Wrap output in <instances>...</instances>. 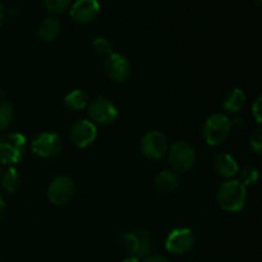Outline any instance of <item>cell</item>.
<instances>
[{
  "mask_svg": "<svg viewBox=\"0 0 262 262\" xmlns=\"http://www.w3.org/2000/svg\"><path fill=\"white\" fill-rule=\"evenodd\" d=\"M217 204L224 211L238 212L243 210L247 202V187L238 179L224 182L217 189Z\"/></svg>",
  "mask_w": 262,
  "mask_h": 262,
  "instance_id": "6da1fadb",
  "label": "cell"
},
{
  "mask_svg": "<svg viewBox=\"0 0 262 262\" xmlns=\"http://www.w3.org/2000/svg\"><path fill=\"white\" fill-rule=\"evenodd\" d=\"M120 245L129 257H135L137 260H145L152 251L150 233L143 229H132L123 233L120 237Z\"/></svg>",
  "mask_w": 262,
  "mask_h": 262,
  "instance_id": "7a4b0ae2",
  "label": "cell"
},
{
  "mask_svg": "<svg viewBox=\"0 0 262 262\" xmlns=\"http://www.w3.org/2000/svg\"><path fill=\"white\" fill-rule=\"evenodd\" d=\"M27 140L22 133L10 132L0 136V164L14 165L18 164L26 152Z\"/></svg>",
  "mask_w": 262,
  "mask_h": 262,
  "instance_id": "3957f363",
  "label": "cell"
},
{
  "mask_svg": "<svg viewBox=\"0 0 262 262\" xmlns=\"http://www.w3.org/2000/svg\"><path fill=\"white\" fill-rule=\"evenodd\" d=\"M166 154H168L171 170L176 171L177 174L187 173L196 164V151L186 141L174 142L170 148H168Z\"/></svg>",
  "mask_w": 262,
  "mask_h": 262,
  "instance_id": "277c9868",
  "label": "cell"
},
{
  "mask_svg": "<svg viewBox=\"0 0 262 262\" xmlns=\"http://www.w3.org/2000/svg\"><path fill=\"white\" fill-rule=\"evenodd\" d=\"M230 120L223 114H214L209 117L202 128L205 142L209 146H219L228 140L230 135Z\"/></svg>",
  "mask_w": 262,
  "mask_h": 262,
  "instance_id": "5b68a950",
  "label": "cell"
},
{
  "mask_svg": "<svg viewBox=\"0 0 262 262\" xmlns=\"http://www.w3.org/2000/svg\"><path fill=\"white\" fill-rule=\"evenodd\" d=\"M76 194V183L68 176H59L48 187V199L55 206H64Z\"/></svg>",
  "mask_w": 262,
  "mask_h": 262,
  "instance_id": "8992f818",
  "label": "cell"
},
{
  "mask_svg": "<svg viewBox=\"0 0 262 262\" xmlns=\"http://www.w3.org/2000/svg\"><path fill=\"white\" fill-rule=\"evenodd\" d=\"M87 106H89V112L87 113H89L90 120L95 125L113 124L117 120L118 114H119L117 106L107 99H104V97H96Z\"/></svg>",
  "mask_w": 262,
  "mask_h": 262,
  "instance_id": "52a82bcc",
  "label": "cell"
},
{
  "mask_svg": "<svg viewBox=\"0 0 262 262\" xmlns=\"http://www.w3.org/2000/svg\"><path fill=\"white\" fill-rule=\"evenodd\" d=\"M63 142L56 133L43 132L35 137L31 142V150L35 155L42 159H53L60 154Z\"/></svg>",
  "mask_w": 262,
  "mask_h": 262,
  "instance_id": "ba28073f",
  "label": "cell"
},
{
  "mask_svg": "<svg viewBox=\"0 0 262 262\" xmlns=\"http://www.w3.org/2000/svg\"><path fill=\"white\" fill-rule=\"evenodd\" d=\"M194 245V234L188 228H177L171 230L165 239V250L173 255H184Z\"/></svg>",
  "mask_w": 262,
  "mask_h": 262,
  "instance_id": "9c48e42d",
  "label": "cell"
},
{
  "mask_svg": "<svg viewBox=\"0 0 262 262\" xmlns=\"http://www.w3.org/2000/svg\"><path fill=\"white\" fill-rule=\"evenodd\" d=\"M168 140L159 130H150L141 140V151L151 160H159L168 152Z\"/></svg>",
  "mask_w": 262,
  "mask_h": 262,
  "instance_id": "30bf717a",
  "label": "cell"
},
{
  "mask_svg": "<svg viewBox=\"0 0 262 262\" xmlns=\"http://www.w3.org/2000/svg\"><path fill=\"white\" fill-rule=\"evenodd\" d=\"M104 69L106 76L117 83L125 82L132 73V66H130L129 60L123 54L117 53H113L109 56H106Z\"/></svg>",
  "mask_w": 262,
  "mask_h": 262,
  "instance_id": "8fae6325",
  "label": "cell"
},
{
  "mask_svg": "<svg viewBox=\"0 0 262 262\" xmlns=\"http://www.w3.org/2000/svg\"><path fill=\"white\" fill-rule=\"evenodd\" d=\"M100 10L99 0H76L69 8V14L78 25H89L99 17Z\"/></svg>",
  "mask_w": 262,
  "mask_h": 262,
  "instance_id": "7c38bea8",
  "label": "cell"
},
{
  "mask_svg": "<svg viewBox=\"0 0 262 262\" xmlns=\"http://www.w3.org/2000/svg\"><path fill=\"white\" fill-rule=\"evenodd\" d=\"M97 128L91 120L82 119L74 123L71 128V141L78 148H86L95 142Z\"/></svg>",
  "mask_w": 262,
  "mask_h": 262,
  "instance_id": "4fadbf2b",
  "label": "cell"
},
{
  "mask_svg": "<svg viewBox=\"0 0 262 262\" xmlns=\"http://www.w3.org/2000/svg\"><path fill=\"white\" fill-rule=\"evenodd\" d=\"M212 168H214L215 173L223 178L230 179L235 177L239 171V166H238L237 160L233 158L230 154L222 152L217 154L212 160Z\"/></svg>",
  "mask_w": 262,
  "mask_h": 262,
  "instance_id": "5bb4252c",
  "label": "cell"
},
{
  "mask_svg": "<svg viewBox=\"0 0 262 262\" xmlns=\"http://www.w3.org/2000/svg\"><path fill=\"white\" fill-rule=\"evenodd\" d=\"M154 186L161 193H170L178 188L179 176L173 170H163L156 174Z\"/></svg>",
  "mask_w": 262,
  "mask_h": 262,
  "instance_id": "9a60e30c",
  "label": "cell"
},
{
  "mask_svg": "<svg viewBox=\"0 0 262 262\" xmlns=\"http://www.w3.org/2000/svg\"><path fill=\"white\" fill-rule=\"evenodd\" d=\"M246 100H247V97H246L245 91H243L242 89H238L237 87V89L230 90V91L225 95L223 107H224L225 112L229 113V114H237V113H239L241 110L243 109V106H245L246 104Z\"/></svg>",
  "mask_w": 262,
  "mask_h": 262,
  "instance_id": "2e32d148",
  "label": "cell"
},
{
  "mask_svg": "<svg viewBox=\"0 0 262 262\" xmlns=\"http://www.w3.org/2000/svg\"><path fill=\"white\" fill-rule=\"evenodd\" d=\"M61 31V23L56 17H48L41 22L38 27V36L42 41L50 42L54 41Z\"/></svg>",
  "mask_w": 262,
  "mask_h": 262,
  "instance_id": "e0dca14e",
  "label": "cell"
},
{
  "mask_svg": "<svg viewBox=\"0 0 262 262\" xmlns=\"http://www.w3.org/2000/svg\"><path fill=\"white\" fill-rule=\"evenodd\" d=\"M64 105L72 112H79L86 109L89 105V95L82 90H72L64 96Z\"/></svg>",
  "mask_w": 262,
  "mask_h": 262,
  "instance_id": "ac0fdd59",
  "label": "cell"
},
{
  "mask_svg": "<svg viewBox=\"0 0 262 262\" xmlns=\"http://www.w3.org/2000/svg\"><path fill=\"white\" fill-rule=\"evenodd\" d=\"M20 174L15 168H9L2 177V187L4 191L13 193L17 191L20 186Z\"/></svg>",
  "mask_w": 262,
  "mask_h": 262,
  "instance_id": "d6986e66",
  "label": "cell"
},
{
  "mask_svg": "<svg viewBox=\"0 0 262 262\" xmlns=\"http://www.w3.org/2000/svg\"><path fill=\"white\" fill-rule=\"evenodd\" d=\"M13 120V107L5 100H0V132L7 129Z\"/></svg>",
  "mask_w": 262,
  "mask_h": 262,
  "instance_id": "ffe728a7",
  "label": "cell"
},
{
  "mask_svg": "<svg viewBox=\"0 0 262 262\" xmlns=\"http://www.w3.org/2000/svg\"><path fill=\"white\" fill-rule=\"evenodd\" d=\"M43 4L51 14H63L69 10L72 0H43Z\"/></svg>",
  "mask_w": 262,
  "mask_h": 262,
  "instance_id": "44dd1931",
  "label": "cell"
},
{
  "mask_svg": "<svg viewBox=\"0 0 262 262\" xmlns=\"http://www.w3.org/2000/svg\"><path fill=\"white\" fill-rule=\"evenodd\" d=\"M238 174H239V179H238V181H239L245 187L255 184L258 179V170L255 166H245L242 170L238 171Z\"/></svg>",
  "mask_w": 262,
  "mask_h": 262,
  "instance_id": "7402d4cb",
  "label": "cell"
},
{
  "mask_svg": "<svg viewBox=\"0 0 262 262\" xmlns=\"http://www.w3.org/2000/svg\"><path fill=\"white\" fill-rule=\"evenodd\" d=\"M92 48H94L95 53L101 56H109L110 54H113L112 43L106 37H102V36L95 38L92 42Z\"/></svg>",
  "mask_w": 262,
  "mask_h": 262,
  "instance_id": "603a6c76",
  "label": "cell"
},
{
  "mask_svg": "<svg viewBox=\"0 0 262 262\" xmlns=\"http://www.w3.org/2000/svg\"><path fill=\"white\" fill-rule=\"evenodd\" d=\"M250 145L251 148L253 150V152H256L257 155H260L262 151V129L257 128L255 132L251 135L250 137Z\"/></svg>",
  "mask_w": 262,
  "mask_h": 262,
  "instance_id": "cb8c5ba5",
  "label": "cell"
},
{
  "mask_svg": "<svg viewBox=\"0 0 262 262\" xmlns=\"http://www.w3.org/2000/svg\"><path fill=\"white\" fill-rule=\"evenodd\" d=\"M261 104H262V97L258 96L257 99L255 100V102H253V105H252V114H253V117H255L256 122H257L258 124H261V123H262V107H261Z\"/></svg>",
  "mask_w": 262,
  "mask_h": 262,
  "instance_id": "d4e9b609",
  "label": "cell"
},
{
  "mask_svg": "<svg viewBox=\"0 0 262 262\" xmlns=\"http://www.w3.org/2000/svg\"><path fill=\"white\" fill-rule=\"evenodd\" d=\"M143 262H170L168 260V257L163 255H150L148 257L145 258Z\"/></svg>",
  "mask_w": 262,
  "mask_h": 262,
  "instance_id": "484cf974",
  "label": "cell"
},
{
  "mask_svg": "<svg viewBox=\"0 0 262 262\" xmlns=\"http://www.w3.org/2000/svg\"><path fill=\"white\" fill-rule=\"evenodd\" d=\"M243 125H245V120H243V118H234L233 120H230V127L232 128H237V129H239V128H242Z\"/></svg>",
  "mask_w": 262,
  "mask_h": 262,
  "instance_id": "4316f807",
  "label": "cell"
},
{
  "mask_svg": "<svg viewBox=\"0 0 262 262\" xmlns=\"http://www.w3.org/2000/svg\"><path fill=\"white\" fill-rule=\"evenodd\" d=\"M4 212H5V201H4V199L0 196V219L3 217Z\"/></svg>",
  "mask_w": 262,
  "mask_h": 262,
  "instance_id": "83f0119b",
  "label": "cell"
},
{
  "mask_svg": "<svg viewBox=\"0 0 262 262\" xmlns=\"http://www.w3.org/2000/svg\"><path fill=\"white\" fill-rule=\"evenodd\" d=\"M4 13H5V8H4V5H3V3L0 2V26H2V23H3V18H4Z\"/></svg>",
  "mask_w": 262,
  "mask_h": 262,
  "instance_id": "f1b7e54d",
  "label": "cell"
},
{
  "mask_svg": "<svg viewBox=\"0 0 262 262\" xmlns=\"http://www.w3.org/2000/svg\"><path fill=\"white\" fill-rule=\"evenodd\" d=\"M122 262H140V260H137V258H135V257H127V258H124Z\"/></svg>",
  "mask_w": 262,
  "mask_h": 262,
  "instance_id": "f546056e",
  "label": "cell"
},
{
  "mask_svg": "<svg viewBox=\"0 0 262 262\" xmlns=\"http://www.w3.org/2000/svg\"><path fill=\"white\" fill-rule=\"evenodd\" d=\"M260 4H261V0H256V5H257V8H260Z\"/></svg>",
  "mask_w": 262,
  "mask_h": 262,
  "instance_id": "4dcf8cb0",
  "label": "cell"
}]
</instances>
